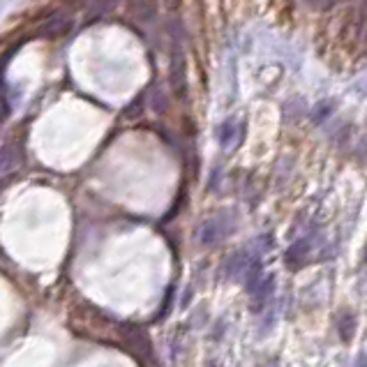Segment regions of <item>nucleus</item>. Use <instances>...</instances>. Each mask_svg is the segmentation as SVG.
I'll return each instance as SVG.
<instances>
[{
    "label": "nucleus",
    "mask_w": 367,
    "mask_h": 367,
    "mask_svg": "<svg viewBox=\"0 0 367 367\" xmlns=\"http://www.w3.org/2000/svg\"><path fill=\"white\" fill-rule=\"evenodd\" d=\"M14 169H16V153L12 148H5L3 153H0V174L14 171Z\"/></svg>",
    "instance_id": "obj_2"
},
{
    "label": "nucleus",
    "mask_w": 367,
    "mask_h": 367,
    "mask_svg": "<svg viewBox=\"0 0 367 367\" xmlns=\"http://www.w3.org/2000/svg\"><path fill=\"white\" fill-rule=\"evenodd\" d=\"M3 185H5V182H3V180H0V189H3Z\"/></svg>",
    "instance_id": "obj_4"
},
{
    "label": "nucleus",
    "mask_w": 367,
    "mask_h": 367,
    "mask_svg": "<svg viewBox=\"0 0 367 367\" xmlns=\"http://www.w3.org/2000/svg\"><path fill=\"white\" fill-rule=\"evenodd\" d=\"M305 3L314 10H326L328 5H333V0H305Z\"/></svg>",
    "instance_id": "obj_3"
},
{
    "label": "nucleus",
    "mask_w": 367,
    "mask_h": 367,
    "mask_svg": "<svg viewBox=\"0 0 367 367\" xmlns=\"http://www.w3.org/2000/svg\"><path fill=\"white\" fill-rule=\"evenodd\" d=\"M240 141V128L236 125V120H226V123L220 128V143H222L224 150H233Z\"/></svg>",
    "instance_id": "obj_1"
}]
</instances>
